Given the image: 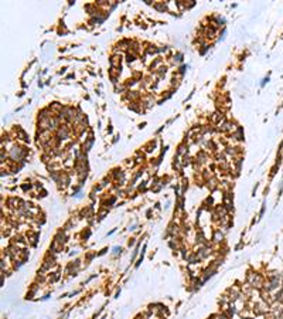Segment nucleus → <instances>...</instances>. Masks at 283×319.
Listing matches in <instances>:
<instances>
[{
    "instance_id": "obj_1",
    "label": "nucleus",
    "mask_w": 283,
    "mask_h": 319,
    "mask_svg": "<svg viewBox=\"0 0 283 319\" xmlns=\"http://www.w3.org/2000/svg\"><path fill=\"white\" fill-rule=\"evenodd\" d=\"M207 183H208L209 190H215V189L218 187V180H217L215 177H209V179L207 180Z\"/></svg>"
},
{
    "instance_id": "obj_2",
    "label": "nucleus",
    "mask_w": 283,
    "mask_h": 319,
    "mask_svg": "<svg viewBox=\"0 0 283 319\" xmlns=\"http://www.w3.org/2000/svg\"><path fill=\"white\" fill-rule=\"evenodd\" d=\"M212 240H214L215 242H219V241H222V240H224V234L221 233V230H215V231H214Z\"/></svg>"
},
{
    "instance_id": "obj_3",
    "label": "nucleus",
    "mask_w": 283,
    "mask_h": 319,
    "mask_svg": "<svg viewBox=\"0 0 283 319\" xmlns=\"http://www.w3.org/2000/svg\"><path fill=\"white\" fill-rule=\"evenodd\" d=\"M218 319H232V318H229V316H228L225 312H222V314H219V315H218Z\"/></svg>"
},
{
    "instance_id": "obj_4",
    "label": "nucleus",
    "mask_w": 283,
    "mask_h": 319,
    "mask_svg": "<svg viewBox=\"0 0 283 319\" xmlns=\"http://www.w3.org/2000/svg\"><path fill=\"white\" fill-rule=\"evenodd\" d=\"M31 189V184H23V190L24 192H27V190H30Z\"/></svg>"
},
{
    "instance_id": "obj_5",
    "label": "nucleus",
    "mask_w": 283,
    "mask_h": 319,
    "mask_svg": "<svg viewBox=\"0 0 283 319\" xmlns=\"http://www.w3.org/2000/svg\"><path fill=\"white\" fill-rule=\"evenodd\" d=\"M127 61H129V63H130V61H135V55H133V54H129V55H127Z\"/></svg>"
}]
</instances>
